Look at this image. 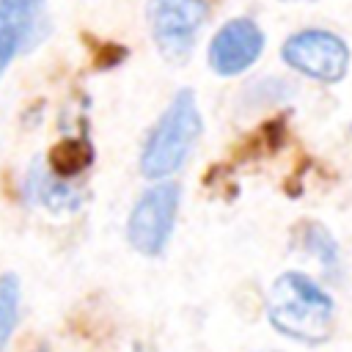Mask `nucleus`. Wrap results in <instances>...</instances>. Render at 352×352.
<instances>
[{
  "label": "nucleus",
  "instance_id": "423d86ee",
  "mask_svg": "<svg viewBox=\"0 0 352 352\" xmlns=\"http://www.w3.org/2000/svg\"><path fill=\"white\" fill-rule=\"evenodd\" d=\"M264 50V33L253 19H228L209 44V66L223 77H234L253 66Z\"/></svg>",
  "mask_w": 352,
  "mask_h": 352
},
{
  "label": "nucleus",
  "instance_id": "39448f33",
  "mask_svg": "<svg viewBox=\"0 0 352 352\" xmlns=\"http://www.w3.org/2000/svg\"><path fill=\"white\" fill-rule=\"evenodd\" d=\"M280 55L292 69L302 72L305 77L322 80V82L341 80L346 74V63H349L346 44L338 36H333L330 30H314V28L289 36Z\"/></svg>",
  "mask_w": 352,
  "mask_h": 352
},
{
  "label": "nucleus",
  "instance_id": "20e7f679",
  "mask_svg": "<svg viewBox=\"0 0 352 352\" xmlns=\"http://www.w3.org/2000/svg\"><path fill=\"white\" fill-rule=\"evenodd\" d=\"M209 16L206 0H148L146 19L160 55L170 63H184L195 36Z\"/></svg>",
  "mask_w": 352,
  "mask_h": 352
},
{
  "label": "nucleus",
  "instance_id": "f257e3e1",
  "mask_svg": "<svg viewBox=\"0 0 352 352\" xmlns=\"http://www.w3.org/2000/svg\"><path fill=\"white\" fill-rule=\"evenodd\" d=\"M267 316L278 333L305 344H319L333 327V300L308 275L283 272L270 289Z\"/></svg>",
  "mask_w": 352,
  "mask_h": 352
},
{
  "label": "nucleus",
  "instance_id": "7ed1b4c3",
  "mask_svg": "<svg viewBox=\"0 0 352 352\" xmlns=\"http://www.w3.org/2000/svg\"><path fill=\"white\" fill-rule=\"evenodd\" d=\"M182 190L173 182H160L148 187L132 206L126 217V239L143 256H160L173 234L179 214Z\"/></svg>",
  "mask_w": 352,
  "mask_h": 352
},
{
  "label": "nucleus",
  "instance_id": "6e6552de",
  "mask_svg": "<svg viewBox=\"0 0 352 352\" xmlns=\"http://www.w3.org/2000/svg\"><path fill=\"white\" fill-rule=\"evenodd\" d=\"M25 195L30 204H38L52 214H69L82 206V192L69 179L58 176L52 168H44L41 160H36L28 168Z\"/></svg>",
  "mask_w": 352,
  "mask_h": 352
},
{
  "label": "nucleus",
  "instance_id": "f03ea898",
  "mask_svg": "<svg viewBox=\"0 0 352 352\" xmlns=\"http://www.w3.org/2000/svg\"><path fill=\"white\" fill-rule=\"evenodd\" d=\"M204 129L201 110L195 102V94L190 88H182L170 104L162 110L157 124L151 126L143 151H140V173L146 179H168L173 176L190 157L192 146L198 143Z\"/></svg>",
  "mask_w": 352,
  "mask_h": 352
},
{
  "label": "nucleus",
  "instance_id": "9b49d317",
  "mask_svg": "<svg viewBox=\"0 0 352 352\" xmlns=\"http://www.w3.org/2000/svg\"><path fill=\"white\" fill-rule=\"evenodd\" d=\"M305 242L308 248L324 261V267L330 270L336 264V242L327 236V231L322 226H308V234H305Z\"/></svg>",
  "mask_w": 352,
  "mask_h": 352
},
{
  "label": "nucleus",
  "instance_id": "1a4fd4ad",
  "mask_svg": "<svg viewBox=\"0 0 352 352\" xmlns=\"http://www.w3.org/2000/svg\"><path fill=\"white\" fill-rule=\"evenodd\" d=\"M19 302H22V289L19 278L14 272L0 275V352L8 346L16 322H19Z\"/></svg>",
  "mask_w": 352,
  "mask_h": 352
},
{
  "label": "nucleus",
  "instance_id": "9d476101",
  "mask_svg": "<svg viewBox=\"0 0 352 352\" xmlns=\"http://www.w3.org/2000/svg\"><path fill=\"white\" fill-rule=\"evenodd\" d=\"M88 165H91V146H88V140H74V138L63 140L50 154V168L58 176H63V179H72V176L82 173Z\"/></svg>",
  "mask_w": 352,
  "mask_h": 352
},
{
  "label": "nucleus",
  "instance_id": "0eeeda50",
  "mask_svg": "<svg viewBox=\"0 0 352 352\" xmlns=\"http://www.w3.org/2000/svg\"><path fill=\"white\" fill-rule=\"evenodd\" d=\"M47 0H0V77L8 63L41 36Z\"/></svg>",
  "mask_w": 352,
  "mask_h": 352
}]
</instances>
